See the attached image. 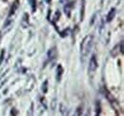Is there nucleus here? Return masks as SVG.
<instances>
[{"instance_id": "obj_6", "label": "nucleus", "mask_w": 124, "mask_h": 116, "mask_svg": "<svg viewBox=\"0 0 124 116\" xmlns=\"http://www.w3.org/2000/svg\"><path fill=\"white\" fill-rule=\"evenodd\" d=\"M115 15H116V9L113 8V9L109 12L108 15H107V19H106V21H107V22H111V21L114 19Z\"/></svg>"}, {"instance_id": "obj_11", "label": "nucleus", "mask_w": 124, "mask_h": 116, "mask_svg": "<svg viewBox=\"0 0 124 116\" xmlns=\"http://www.w3.org/2000/svg\"><path fill=\"white\" fill-rule=\"evenodd\" d=\"M29 1H30V4H31V6L32 12H34V11H35V6H36V1H35V0H29Z\"/></svg>"}, {"instance_id": "obj_1", "label": "nucleus", "mask_w": 124, "mask_h": 116, "mask_svg": "<svg viewBox=\"0 0 124 116\" xmlns=\"http://www.w3.org/2000/svg\"><path fill=\"white\" fill-rule=\"evenodd\" d=\"M92 45H93V35L89 34L82 40V42L80 44V52L82 57H86L88 55V53L91 51Z\"/></svg>"}, {"instance_id": "obj_14", "label": "nucleus", "mask_w": 124, "mask_h": 116, "mask_svg": "<svg viewBox=\"0 0 124 116\" xmlns=\"http://www.w3.org/2000/svg\"><path fill=\"white\" fill-rule=\"evenodd\" d=\"M1 36H2V34H1V32H0V39H1Z\"/></svg>"}, {"instance_id": "obj_9", "label": "nucleus", "mask_w": 124, "mask_h": 116, "mask_svg": "<svg viewBox=\"0 0 124 116\" xmlns=\"http://www.w3.org/2000/svg\"><path fill=\"white\" fill-rule=\"evenodd\" d=\"M84 13H85V0H82V2H81V11H80V19L81 20H83Z\"/></svg>"}, {"instance_id": "obj_10", "label": "nucleus", "mask_w": 124, "mask_h": 116, "mask_svg": "<svg viewBox=\"0 0 124 116\" xmlns=\"http://www.w3.org/2000/svg\"><path fill=\"white\" fill-rule=\"evenodd\" d=\"M74 116H82V107H78V109H76Z\"/></svg>"}, {"instance_id": "obj_13", "label": "nucleus", "mask_w": 124, "mask_h": 116, "mask_svg": "<svg viewBox=\"0 0 124 116\" xmlns=\"http://www.w3.org/2000/svg\"><path fill=\"white\" fill-rule=\"evenodd\" d=\"M4 52H5L4 51H1V55H0V56H1V57H0V64H1V62H2V59H3V55H4Z\"/></svg>"}, {"instance_id": "obj_5", "label": "nucleus", "mask_w": 124, "mask_h": 116, "mask_svg": "<svg viewBox=\"0 0 124 116\" xmlns=\"http://www.w3.org/2000/svg\"><path fill=\"white\" fill-rule=\"evenodd\" d=\"M18 7H19V0H16V1L13 3V5H12L11 12H10V14H9V16H11L12 14H15V13L16 12V10L18 9Z\"/></svg>"}, {"instance_id": "obj_3", "label": "nucleus", "mask_w": 124, "mask_h": 116, "mask_svg": "<svg viewBox=\"0 0 124 116\" xmlns=\"http://www.w3.org/2000/svg\"><path fill=\"white\" fill-rule=\"evenodd\" d=\"M57 56V51H56V48H53L51 49L49 51H48V59L49 61L51 62H54Z\"/></svg>"}, {"instance_id": "obj_12", "label": "nucleus", "mask_w": 124, "mask_h": 116, "mask_svg": "<svg viewBox=\"0 0 124 116\" xmlns=\"http://www.w3.org/2000/svg\"><path fill=\"white\" fill-rule=\"evenodd\" d=\"M47 84H48V81L46 80V81L43 83V85H42V90H43L44 93H46L47 92Z\"/></svg>"}, {"instance_id": "obj_4", "label": "nucleus", "mask_w": 124, "mask_h": 116, "mask_svg": "<svg viewBox=\"0 0 124 116\" xmlns=\"http://www.w3.org/2000/svg\"><path fill=\"white\" fill-rule=\"evenodd\" d=\"M73 6H74V2H69L66 4L64 10H65V14H67V16H70L71 15V11L73 9Z\"/></svg>"}, {"instance_id": "obj_2", "label": "nucleus", "mask_w": 124, "mask_h": 116, "mask_svg": "<svg viewBox=\"0 0 124 116\" xmlns=\"http://www.w3.org/2000/svg\"><path fill=\"white\" fill-rule=\"evenodd\" d=\"M88 69H89L90 72H93L97 69V60H96V56L94 54L91 56V59L89 61V68Z\"/></svg>"}, {"instance_id": "obj_8", "label": "nucleus", "mask_w": 124, "mask_h": 116, "mask_svg": "<svg viewBox=\"0 0 124 116\" xmlns=\"http://www.w3.org/2000/svg\"><path fill=\"white\" fill-rule=\"evenodd\" d=\"M62 73H63L62 66L61 65H58V66H57V73H56V80H57V81H60V80H61Z\"/></svg>"}, {"instance_id": "obj_7", "label": "nucleus", "mask_w": 124, "mask_h": 116, "mask_svg": "<svg viewBox=\"0 0 124 116\" xmlns=\"http://www.w3.org/2000/svg\"><path fill=\"white\" fill-rule=\"evenodd\" d=\"M22 26L23 28H27L29 27V15L27 14L23 15V19H22Z\"/></svg>"}]
</instances>
